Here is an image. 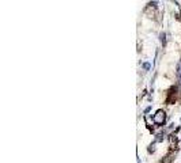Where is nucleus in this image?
Wrapping results in <instances>:
<instances>
[{"instance_id":"nucleus-2","label":"nucleus","mask_w":181,"mask_h":163,"mask_svg":"<svg viewBox=\"0 0 181 163\" xmlns=\"http://www.w3.org/2000/svg\"><path fill=\"white\" fill-rule=\"evenodd\" d=\"M143 68H144V69H149V68H150V65H149L147 63H144V64H143Z\"/></svg>"},{"instance_id":"nucleus-1","label":"nucleus","mask_w":181,"mask_h":163,"mask_svg":"<svg viewBox=\"0 0 181 163\" xmlns=\"http://www.w3.org/2000/svg\"><path fill=\"white\" fill-rule=\"evenodd\" d=\"M166 118V114L163 110H158L157 111V114L154 115V121L157 122V124H163V121H165Z\"/></svg>"}]
</instances>
